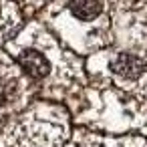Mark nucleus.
Here are the masks:
<instances>
[{"label": "nucleus", "instance_id": "4", "mask_svg": "<svg viewBox=\"0 0 147 147\" xmlns=\"http://www.w3.org/2000/svg\"><path fill=\"white\" fill-rule=\"evenodd\" d=\"M14 26H20V8H16L14 4H6L0 2V36L8 38Z\"/></svg>", "mask_w": 147, "mask_h": 147}, {"label": "nucleus", "instance_id": "1", "mask_svg": "<svg viewBox=\"0 0 147 147\" xmlns=\"http://www.w3.org/2000/svg\"><path fill=\"white\" fill-rule=\"evenodd\" d=\"M69 121L57 105L38 103L16 119L0 123V147H65Z\"/></svg>", "mask_w": 147, "mask_h": 147}, {"label": "nucleus", "instance_id": "2", "mask_svg": "<svg viewBox=\"0 0 147 147\" xmlns=\"http://www.w3.org/2000/svg\"><path fill=\"white\" fill-rule=\"evenodd\" d=\"M32 81L4 53H0V119L18 115L30 103Z\"/></svg>", "mask_w": 147, "mask_h": 147}, {"label": "nucleus", "instance_id": "3", "mask_svg": "<svg viewBox=\"0 0 147 147\" xmlns=\"http://www.w3.org/2000/svg\"><path fill=\"white\" fill-rule=\"evenodd\" d=\"M67 147H147V139L141 137H101L87 129H77Z\"/></svg>", "mask_w": 147, "mask_h": 147}]
</instances>
